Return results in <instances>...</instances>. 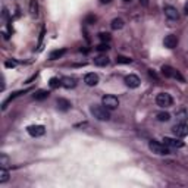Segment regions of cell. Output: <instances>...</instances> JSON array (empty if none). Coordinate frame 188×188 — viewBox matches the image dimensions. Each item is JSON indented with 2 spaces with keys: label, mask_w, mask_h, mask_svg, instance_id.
I'll list each match as a JSON object with an SVG mask.
<instances>
[{
  "label": "cell",
  "mask_w": 188,
  "mask_h": 188,
  "mask_svg": "<svg viewBox=\"0 0 188 188\" xmlns=\"http://www.w3.org/2000/svg\"><path fill=\"white\" fill-rule=\"evenodd\" d=\"M90 113H91L97 121H101V122H107L110 121V110L104 107L103 104H93L90 107Z\"/></svg>",
  "instance_id": "6da1fadb"
},
{
  "label": "cell",
  "mask_w": 188,
  "mask_h": 188,
  "mask_svg": "<svg viewBox=\"0 0 188 188\" xmlns=\"http://www.w3.org/2000/svg\"><path fill=\"white\" fill-rule=\"evenodd\" d=\"M149 149L151 153H155V155H157V156H168L169 153H170V150H169L168 145H165L163 143L156 141V140L149 141Z\"/></svg>",
  "instance_id": "7a4b0ae2"
},
{
  "label": "cell",
  "mask_w": 188,
  "mask_h": 188,
  "mask_svg": "<svg viewBox=\"0 0 188 188\" xmlns=\"http://www.w3.org/2000/svg\"><path fill=\"white\" fill-rule=\"evenodd\" d=\"M160 71H162V74L166 78H172V79H176L179 82H185V78L181 75V72H179L178 69L172 68L170 65H163V66L160 68Z\"/></svg>",
  "instance_id": "3957f363"
},
{
  "label": "cell",
  "mask_w": 188,
  "mask_h": 188,
  "mask_svg": "<svg viewBox=\"0 0 188 188\" xmlns=\"http://www.w3.org/2000/svg\"><path fill=\"white\" fill-rule=\"evenodd\" d=\"M156 104L162 109H168L174 104V99L172 96L169 94V93H159L157 96H156Z\"/></svg>",
  "instance_id": "277c9868"
},
{
  "label": "cell",
  "mask_w": 188,
  "mask_h": 188,
  "mask_svg": "<svg viewBox=\"0 0 188 188\" xmlns=\"http://www.w3.org/2000/svg\"><path fill=\"white\" fill-rule=\"evenodd\" d=\"M101 104L107 107L109 110H115L116 107L119 106V99L113 94H106V96L101 97Z\"/></svg>",
  "instance_id": "5b68a950"
},
{
  "label": "cell",
  "mask_w": 188,
  "mask_h": 188,
  "mask_svg": "<svg viewBox=\"0 0 188 188\" xmlns=\"http://www.w3.org/2000/svg\"><path fill=\"white\" fill-rule=\"evenodd\" d=\"M163 13H165V16H166L169 21H172V22L179 21V12H178V9H176L175 6L165 5L163 6Z\"/></svg>",
  "instance_id": "8992f818"
},
{
  "label": "cell",
  "mask_w": 188,
  "mask_h": 188,
  "mask_svg": "<svg viewBox=\"0 0 188 188\" xmlns=\"http://www.w3.org/2000/svg\"><path fill=\"white\" fill-rule=\"evenodd\" d=\"M172 132H174L175 137L184 138V137L188 135V125L185 122H178V124H175V125L172 126Z\"/></svg>",
  "instance_id": "52a82bcc"
},
{
  "label": "cell",
  "mask_w": 188,
  "mask_h": 188,
  "mask_svg": "<svg viewBox=\"0 0 188 188\" xmlns=\"http://www.w3.org/2000/svg\"><path fill=\"white\" fill-rule=\"evenodd\" d=\"M124 82H125V85L128 88H138L141 84V79L138 75H135V74H130V75H126L124 78Z\"/></svg>",
  "instance_id": "ba28073f"
},
{
  "label": "cell",
  "mask_w": 188,
  "mask_h": 188,
  "mask_svg": "<svg viewBox=\"0 0 188 188\" xmlns=\"http://www.w3.org/2000/svg\"><path fill=\"white\" fill-rule=\"evenodd\" d=\"M163 144L168 145L169 149H181V147H184V141H181V138H178V137H175V138H172V137H163Z\"/></svg>",
  "instance_id": "9c48e42d"
},
{
  "label": "cell",
  "mask_w": 188,
  "mask_h": 188,
  "mask_svg": "<svg viewBox=\"0 0 188 188\" xmlns=\"http://www.w3.org/2000/svg\"><path fill=\"white\" fill-rule=\"evenodd\" d=\"M27 132L34 138H38V137H43L46 134V128H44V125H29L27 128Z\"/></svg>",
  "instance_id": "30bf717a"
},
{
  "label": "cell",
  "mask_w": 188,
  "mask_h": 188,
  "mask_svg": "<svg viewBox=\"0 0 188 188\" xmlns=\"http://www.w3.org/2000/svg\"><path fill=\"white\" fill-rule=\"evenodd\" d=\"M178 43H179L178 35H175V34H168V35L165 37V40H163V46L166 48H170V50L176 47Z\"/></svg>",
  "instance_id": "8fae6325"
},
{
  "label": "cell",
  "mask_w": 188,
  "mask_h": 188,
  "mask_svg": "<svg viewBox=\"0 0 188 188\" xmlns=\"http://www.w3.org/2000/svg\"><path fill=\"white\" fill-rule=\"evenodd\" d=\"M99 81H100V78L94 72H88L84 75V82H85V85H88V87H96L97 84H99Z\"/></svg>",
  "instance_id": "7c38bea8"
},
{
  "label": "cell",
  "mask_w": 188,
  "mask_h": 188,
  "mask_svg": "<svg viewBox=\"0 0 188 188\" xmlns=\"http://www.w3.org/2000/svg\"><path fill=\"white\" fill-rule=\"evenodd\" d=\"M58 109L62 112H68L71 107H72V103L68 100V99H63V97H60V99H58Z\"/></svg>",
  "instance_id": "4fadbf2b"
},
{
  "label": "cell",
  "mask_w": 188,
  "mask_h": 188,
  "mask_svg": "<svg viewBox=\"0 0 188 188\" xmlns=\"http://www.w3.org/2000/svg\"><path fill=\"white\" fill-rule=\"evenodd\" d=\"M62 87L71 90V88H75L77 87V79L74 77H63L62 78Z\"/></svg>",
  "instance_id": "5bb4252c"
},
{
  "label": "cell",
  "mask_w": 188,
  "mask_h": 188,
  "mask_svg": "<svg viewBox=\"0 0 188 188\" xmlns=\"http://www.w3.org/2000/svg\"><path fill=\"white\" fill-rule=\"evenodd\" d=\"M109 63H110V60H109V58H107L106 54H100V56L94 58V65L99 68H104V66H107Z\"/></svg>",
  "instance_id": "9a60e30c"
},
{
  "label": "cell",
  "mask_w": 188,
  "mask_h": 188,
  "mask_svg": "<svg viewBox=\"0 0 188 188\" xmlns=\"http://www.w3.org/2000/svg\"><path fill=\"white\" fill-rule=\"evenodd\" d=\"M65 53H66V48H56L53 52H50L48 60H58V59H60L62 56H65Z\"/></svg>",
  "instance_id": "2e32d148"
},
{
  "label": "cell",
  "mask_w": 188,
  "mask_h": 188,
  "mask_svg": "<svg viewBox=\"0 0 188 188\" xmlns=\"http://www.w3.org/2000/svg\"><path fill=\"white\" fill-rule=\"evenodd\" d=\"M124 25H125V22H124V19L122 18H113L110 22V28L115 29V31H118V29H122L124 28Z\"/></svg>",
  "instance_id": "e0dca14e"
},
{
  "label": "cell",
  "mask_w": 188,
  "mask_h": 188,
  "mask_svg": "<svg viewBox=\"0 0 188 188\" xmlns=\"http://www.w3.org/2000/svg\"><path fill=\"white\" fill-rule=\"evenodd\" d=\"M9 170H8V168H2L0 169V184H5L9 181Z\"/></svg>",
  "instance_id": "ac0fdd59"
},
{
  "label": "cell",
  "mask_w": 188,
  "mask_h": 188,
  "mask_svg": "<svg viewBox=\"0 0 188 188\" xmlns=\"http://www.w3.org/2000/svg\"><path fill=\"white\" fill-rule=\"evenodd\" d=\"M48 96H50V93H48L47 90H38V91L34 94V99H35V100H44V99H47Z\"/></svg>",
  "instance_id": "d6986e66"
},
{
  "label": "cell",
  "mask_w": 188,
  "mask_h": 188,
  "mask_svg": "<svg viewBox=\"0 0 188 188\" xmlns=\"http://www.w3.org/2000/svg\"><path fill=\"white\" fill-rule=\"evenodd\" d=\"M156 119L159 122H169L170 121V115H169L168 112H159V113L156 115Z\"/></svg>",
  "instance_id": "ffe728a7"
},
{
  "label": "cell",
  "mask_w": 188,
  "mask_h": 188,
  "mask_svg": "<svg viewBox=\"0 0 188 188\" xmlns=\"http://www.w3.org/2000/svg\"><path fill=\"white\" fill-rule=\"evenodd\" d=\"M116 63H119V65H131V63H132V59L128 58V56L119 54V56L116 58Z\"/></svg>",
  "instance_id": "44dd1931"
},
{
  "label": "cell",
  "mask_w": 188,
  "mask_h": 188,
  "mask_svg": "<svg viewBox=\"0 0 188 188\" xmlns=\"http://www.w3.org/2000/svg\"><path fill=\"white\" fill-rule=\"evenodd\" d=\"M48 85H50V88H58L59 85H62V78H60V79H59V78H56V77L50 78Z\"/></svg>",
  "instance_id": "7402d4cb"
},
{
  "label": "cell",
  "mask_w": 188,
  "mask_h": 188,
  "mask_svg": "<svg viewBox=\"0 0 188 188\" xmlns=\"http://www.w3.org/2000/svg\"><path fill=\"white\" fill-rule=\"evenodd\" d=\"M99 38H100L101 43H110L112 35L109 33H99Z\"/></svg>",
  "instance_id": "603a6c76"
},
{
  "label": "cell",
  "mask_w": 188,
  "mask_h": 188,
  "mask_svg": "<svg viewBox=\"0 0 188 188\" xmlns=\"http://www.w3.org/2000/svg\"><path fill=\"white\" fill-rule=\"evenodd\" d=\"M176 118H178L179 122H187V121H188V113H187V110H179V112H176Z\"/></svg>",
  "instance_id": "cb8c5ba5"
},
{
  "label": "cell",
  "mask_w": 188,
  "mask_h": 188,
  "mask_svg": "<svg viewBox=\"0 0 188 188\" xmlns=\"http://www.w3.org/2000/svg\"><path fill=\"white\" fill-rule=\"evenodd\" d=\"M97 21V18H96V15H93V13H88L85 18H84V24H87V25H91V24H94Z\"/></svg>",
  "instance_id": "d4e9b609"
},
{
  "label": "cell",
  "mask_w": 188,
  "mask_h": 188,
  "mask_svg": "<svg viewBox=\"0 0 188 188\" xmlns=\"http://www.w3.org/2000/svg\"><path fill=\"white\" fill-rule=\"evenodd\" d=\"M0 165H2V168H8L9 166V157H8V155L2 153V156H0Z\"/></svg>",
  "instance_id": "484cf974"
},
{
  "label": "cell",
  "mask_w": 188,
  "mask_h": 188,
  "mask_svg": "<svg viewBox=\"0 0 188 188\" xmlns=\"http://www.w3.org/2000/svg\"><path fill=\"white\" fill-rule=\"evenodd\" d=\"M29 12H31V16H37V0H31Z\"/></svg>",
  "instance_id": "4316f807"
},
{
  "label": "cell",
  "mask_w": 188,
  "mask_h": 188,
  "mask_svg": "<svg viewBox=\"0 0 188 188\" xmlns=\"http://www.w3.org/2000/svg\"><path fill=\"white\" fill-rule=\"evenodd\" d=\"M109 43H100L99 46H96V50L97 52H107L109 50Z\"/></svg>",
  "instance_id": "83f0119b"
},
{
  "label": "cell",
  "mask_w": 188,
  "mask_h": 188,
  "mask_svg": "<svg viewBox=\"0 0 188 188\" xmlns=\"http://www.w3.org/2000/svg\"><path fill=\"white\" fill-rule=\"evenodd\" d=\"M16 65H18V62H16V60H10V59L5 62V66L6 68H15Z\"/></svg>",
  "instance_id": "f1b7e54d"
},
{
  "label": "cell",
  "mask_w": 188,
  "mask_h": 188,
  "mask_svg": "<svg viewBox=\"0 0 188 188\" xmlns=\"http://www.w3.org/2000/svg\"><path fill=\"white\" fill-rule=\"evenodd\" d=\"M2 10H3V13H2V15H3V19L8 21V19H9V12H8V9H6V8H3Z\"/></svg>",
  "instance_id": "f546056e"
},
{
  "label": "cell",
  "mask_w": 188,
  "mask_h": 188,
  "mask_svg": "<svg viewBox=\"0 0 188 188\" xmlns=\"http://www.w3.org/2000/svg\"><path fill=\"white\" fill-rule=\"evenodd\" d=\"M44 33H46V28H41V34H40V40H38V46H41V41H43V37H44Z\"/></svg>",
  "instance_id": "4dcf8cb0"
},
{
  "label": "cell",
  "mask_w": 188,
  "mask_h": 188,
  "mask_svg": "<svg viewBox=\"0 0 188 188\" xmlns=\"http://www.w3.org/2000/svg\"><path fill=\"white\" fill-rule=\"evenodd\" d=\"M138 2H140V5L144 6V8H147V6H149V3H150V0H138Z\"/></svg>",
  "instance_id": "1f68e13d"
},
{
  "label": "cell",
  "mask_w": 188,
  "mask_h": 188,
  "mask_svg": "<svg viewBox=\"0 0 188 188\" xmlns=\"http://www.w3.org/2000/svg\"><path fill=\"white\" fill-rule=\"evenodd\" d=\"M110 2H112V0H99V3H100V5H109Z\"/></svg>",
  "instance_id": "d6a6232c"
},
{
  "label": "cell",
  "mask_w": 188,
  "mask_h": 188,
  "mask_svg": "<svg viewBox=\"0 0 188 188\" xmlns=\"http://www.w3.org/2000/svg\"><path fill=\"white\" fill-rule=\"evenodd\" d=\"M184 12H185V13L188 15V2H187V3H185V8H184Z\"/></svg>",
  "instance_id": "836d02e7"
},
{
  "label": "cell",
  "mask_w": 188,
  "mask_h": 188,
  "mask_svg": "<svg viewBox=\"0 0 188 188\" xmlns=\"http://www.w3.org/2000/svg\"><path fill=\"white\" fill-rule=\"evenodd\" d=\"M124 2H125V3H130V2H131V0H124Z\"/></svg>",
  "instance_id": "e575fe53"
}]
</instances>
